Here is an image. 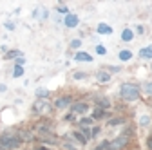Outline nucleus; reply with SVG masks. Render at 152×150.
Instances as JSON below:
<instances>
[{"label": "nucleus", "mask_w": 152, "mask_h": 150, "mask_svg": "<svg viewBox=\"0 0 152 150\" xmlns=\"http://www.w3.org/2000/svg\"><path fill=\"white\" fill-rule=\"evenodd\" d=\"M71 101H72L71 96H62V98H58V100L54 101V107L56 108H65L67 105H71Z\"/></svg>", "instance_id": "nucleus-5"}, {"label": "nucleus", "mask_w": 152, "mask_h": 150, "mask_svg": "<svg viewBox=\"0 0 152 150\" xmlns=\"http://www.w3.org/2000/svg\"><path fill=\"white\" fill-rule=\"evenodd\" d=\"M80 123H82L83 127H87V125H91V123H92V119H91V118H83V119H82Z\"/></svg>", "instance_id": "nucleus-23"}, {"label": "nucleus", "mask_w": 152, "mask_h": 150, "mask_svg": "<svg viewBox=\"0 0 152 150\" xmlns=\"http://www.w3.org/2000/svg\"><path fill=\"white\" fill-rule=\"evenodd\" d=\"M130 58H132V52H130V51H121V52H120V60H121V62H129Z\"/></svg>", "instance_id": "nucleus-13"}, {"label": "nucleus", "mask_w": 152, "mask_h": 150, "mask_svg": "<svg viewBox=\"0 0 152 150\" xmlns=\"http://www.w3.org/2000/svg\"><path fill=\"white\" fill-rule=\"evenodd\" d=\"M64 22H65V25H67V27H76L80 20H78V16H76V15H71V13H67Z\"/></svg>", "instance_id": "nucleus-4"}, {"label": "nucleus", "mask_w": 152, "mask_h": 150, "mask_svg": "<svg viewBox=\"0 0 152 150\" xmlns=\"http://www.w3.org/2000/svg\"><path fill=\"white\" fill-rule=\"evenodd\" d=\"M145 90L148 92V94H152V83H147V85H145Z\"/></svg>", "instance_id": "nucleus-28"}, {"label": "nucleus", "mask_w": 152, "mask_h": 150, "mask_svg": "<svg viewBox=\"0 0 152 150\" xmlns=\"http://www.w3.org/2000/svg\"><path fill=\"white\" fill-rule=\"evenodd\" d=\"M120 123H123L121 118H116V119H110V121H109V125H120Z\"/></svg>", "instance_id": "nucleus-21"}, {"label": "nucleus", "mask_w": 152, "mask_h": 150, "mask_svg": "<svg viewBox=\"0 0 152 150\" xmlns=\"http://www.w3.org/2000/svg\"><path fill=\"white\" fill-rule=\"evenodd\" d=\"M22 139H27V141H29V139H33V136H31L29 132H20V141H22Z\"/></svg>", "instance_id": "nucleus-19"}, {"label": "nucleus", "mask_w": 152, "mask_h": 150, "mask_svg": "<svg viewBox=\"0 0 152 150\" xmlns=\"http://www.w3.org/2000/svg\"><path fill=\"white\" fill-rule=\"evenodd\" d=\"M96 52H98V54H105L107 51H105V47H103V45H98V47H96Z\"/></svg>", "instance_id": "nucleus-25"}, {"label": "nucleus", "mask_w": 152, "mask_h": 150, "mask_svg": "<svg viewBox=\"0 0 152 150\" xmlns=\"http://www.w3.org/2000/svg\"><path fill=\"white\" fill-rule=\"evenodd\" d=\"M96 78H98V82H102V83H107V82H110V74H109V72H103V71H100V72L96 74Z\"/></svg>", "instance_id": "nucleus-9"}, {"label": "nucleus", "mask_w": 152, "mask_h": 150, "mask_svg": "<svg viewBox=\"0 0 152 150\" xmlns=\"http://www.w3.org/2000/svg\"><path fill=\"white\" fill-rule=\"evenodd\" d=\"M20 138H16V136H13V134H2L0 136V146L2 148H9V150H13V148H18L20 146Z\"/></svg>", "instance_id": "nucleus-2"}, {"label": "nucleus", "mask_w": 152, "mask_h": 150, "mask_svg": "<svg viewBox=\"0 0 152 150\" xmlns=\"http://www.w3.org/2000/svg\"><path fill=\"white\" fill-rule=\"evenodd\" d=\"M58 11H60V13H67V7H65V6H60Z\"/></svg>", "instance_id": "nucleus-30"}, {"label": "nucleus", "mask_w": 152, "mask_h": 150, "mask_svg": "<svg viewBox=\"0 0 152 150\" xmlns=\"http://www.w3.org/2000/svg\"><path fill=\"white\" fill-rule=\"evenodd\" d=\"M80 45H82V40H78V38H76V40H72V42H71V47H72V49H78Z\"/></svg>", "instance_id": "nucleus-18"}, {"label": "nucleus", "mask_w": 152, "mask_h": 150, "mask_svg": "<svg viewBox=\"0 0 152 150\" xmlns=\"http://www.w3.org/2000/svg\"><path fill=\"white\" fill-rule=\"evenodd\" d=\"M24 62H26V60L22 58V56H20V58H16V65H20V67H22V65H24Z\"/></svg>", "instance_id": "nucleus-29"}, {"label": "nucleus", "mask_w": 152, "mask_h": 150, "mask_svg": "<svg viewBox=\"0 0 152 150\" xmlns=\"http://www.w3.org/2000/svg\"><path fill=\"white\" fill-rule=\"evenodd\" d=\"M87 110H89L87 103H74L72 105V112H78V114H85Z\"/></svg>", "instance_id": "nucleus-6"}, {"label": "nucleus", "mask_w": 152, "mask_h": 150, "mask_svg": "<svg viewBox=\"0 0 152 150\" xmlns=\"http://www.w3.org/2000/svg\"><path fill=\"white\" fill-rule=\"evenodd\" d=\"M91 130H92V132H91V134H92L94 138H96V136L100 134V127H94V128H91Z\"/></svg>", "instance_id": "nucleus-26"}, {"label": "nucleus", "mask_w": 152, "mask_h": 150, "mask_svg": "<svg viewBox=\"0 0 152 150\" xmlns=\"http://www.w3.org/2000/svg\"><path fill=\"white\" fill-rule=\"evenodd\" d=\"M34 150H51V148H47V146H36Z\"/></svg>", "instance_id": "nucleus-32"}, {"label": "nucleus", "mask_w": 152, "mask_h": 150, "mask_svg": "<svg viewBox=\"0 0 152 150\" xmlns=\"http://www.w3.org/2000/svg\"><path fill=\"white\" fill-rule=\"evenodd\" d=\"M148 121H150L148 116H141V118H140V123H141V125H148Z\"/></svg>", "instance_id": "nucleus-20"}, {"label": "nucleus", "mask_w": 152, "mask_h": 150, "mask_svg": "<svg viewBox=\"0 0 152 150\" xmlns=\"http://www.w3.org/2000/svg\"><path fill=\"white\" fill-rule=\"evenodd\" d=\"M98 118H103V110L102 108H96L94 114H92V119H98Z\"/></svg>", "instance_id": "nucleus-17"}, {"label": "nucleus", "mask_w": 152, "mask_h": 150, "mask_svg": "<svg viewBox=\"0 0 152 150\" xmlns=\"http://www.w3.org/2000/svg\"><path fill=\"white\" fill-rule=\"evenodd\" d=\"M140 58H143V60H150V58H152V45L143 47V49L140 51Z\"/></svg>", "instance_id": "nucleus-7"}, {"label": "nucleus", "mask_w": 152, "mask_h": 150, "mask_svg": "<svg viewBox=\"0 0 152 150\" xmlns=\"http://www.w3.org/2000/svg\"><path fill=\"white\" fill-rule=\"evenodd\" d=\"M98 33L100 34H110L112 33V27L107 25V24H98Z\"/></svg>", "instance_id": "nucleus-10"}, {"label": "nucleus", "mask_w": 152, "mask_h": 150, "mask_svg": "<svg viewBox=\"0 0 152 150\" xmlns=\"http://www.w3.org/2000/svg\"><path fill=\"white\" fill-rule=\"evenodd\" d=\"M22 74H24V69H22L20 65H16V67H15V71H13V76H15V78H20Z\"/></svg>", "instance_id": "nucleus-15"}, {"label": "nucleus", "mask_w": 152, "mask_h": 150, "mask_svg": "<svg viewBox=\"0 0 152 150\" xmlns=\"http://www.w3.org/2000/svg\"><path fill=\"white\" fill-rule=\"evenodd\" d=\"M100 105H102V107H109V101H107V100H102Z\"/></svg>", "instance_id": "nucleus-31"}, {"label": "nucleus", "mask_w": 152, "mask_h": 150, "mask_svg": "<svg viewBox=\"0 0 152 150\" xmlns=\"http://www.w3.org/2000/svg\"><path fill=\"white\" fill-rule=\"evenodd\" d=\"M74 60H78V62H92V56L89 52H76Z\"/></svg>", "instance_id": "nucleus-8"}, {"label": "nucleus", "mask_w": 152, "mask_h": 150, "mask_svg": "<svg viewBox=\"0 0 152 150\" xmlns=\"http://www.w3.org/2000/svg\"><path fill=\"white\" fill-rule=\"evenodd\" d=\"M34 16H36V18H42V20H44V18H47V9H45V7L36 9V11H34Z\"/></svg>", "instance_id": "nucleus-12"}, {"label": "nucleus", "mask_w": 152, "mask_h": 150, "mask_svg": "<svg viewBox=\"0 0 152 150\" xmlns=\"http://www.w3.org/2000/svg\"><path fill=\"white\" fill-rule=\"evenodd\" d=\"M132 38H134V33H132L130 29H125V31L121 33V40H123V42H130Z\"/></svg>", "instance_id": "nucleus-11"}, {"label": "nucleus", "mask_w": 152, "mask_h": 150, "mask_svg": "<svg viewBox=\"0 0 152 150\" xmlns=\"http://www.w3.org/2000/svg\"><path fill=\"white\" fill-rule=\"evenodd\" d=\"M85 76H87L85 72H74V78H76V80H82V78H85Z\"/></svg>", "instance_id": "nucleus-24"}, {"label": "nucleus", "mask_w": 152, "mask_h": 150, "mask_svg": "<svg viewBox=\"0 0 152 150\" xmlns=\"http://www.w3.org/2000/svg\"><path fill=\"white\" fill-rule=\"evenodd\" d=\"M147 148L152 150V136H148V139H147Z\"/></svg>", "instance_id": "nucleus-27"}, {"label": "nucleus", "mask_w": 152, "mask_h": 150, "mask_svg": "<svg viewBox=\"0 0 152 150\" xmlns=\"http://www.w3.org/2000/svg\"><path fill=\"white\" fill-rule=\"evenodd\" d=\"M36 96L38 98H45V96H49V90L47 89H38L36 90Z\"/></svg>", "instance_id": "nucleus-16"}, {"label": "nucleus", "mask_w": 152, "mask_h": 150, "mask_svg": "<svg viewBox=\"0 0 152 150\" xmlns=\"http://www.w3.org/2000/svg\"><path fill=\"white\" fill-rule=\"evenodd\" d=\"M120 94L125 101H136L140 98V87L134 85V83H123Z\"/></svg>", "instance_id": "nucleus-1"}, {"label": "nucleus", "mask_w": 152, "mask_h": 150, "mask_svg": "<svg viewBox=\"0 0 152 150\" xmlns=\"http://www.w3.org/2000/svg\"><path fill=\"white\" fill-rule=\"evenodd\" d=\"M127 143H129V138H127V136H120V138H116L114 141H110L109 150H121Z\"/></svg>", "instance_id": "nucleus-3"}, {"label": "nucleus", "mask_w": 152, "mask_h": 150, "mask_svg": "<svg viewBox=\"0 0 152 150\" xmlns=\"http://www.w3.org/2000/svg\"><path fill=\"white\" fill-rule=\"evenodd\" d=\"M72 136H74L76 139H78V141H80L82 145H85V143H87V138H85V136H83L82 132H72Z\"/></svg>", "instance_id": "nucleus-14"}, {"label": "nucleus", "mask_w": 152, "mask_h": 150, "mask_svg": "<svg viewBox=\"0 0 152 150\" xmlns=\"http://www.w3.org/2000/svg\"><path fill=\"white\" fill-rule=\"evenodd\" d=\"M13 56H18V58H20V52H18V51H11V52H7V58H13Z\"/></svg>", "instance_id": "nucleus-22"}, {"label": "nucleus", "mask_w": 152, "mask_h": 150, "mask_svg": "<svg viewBox=\"0 0 152 150\" xmlns=\"http://www.w3.org/2000/svg\"><path fill=\"white\" fill-rule=\"evenodd\" d=\"M0 150H4V148H2V146H0Z\"/></svg>", "instance_id": "nucleus-33"}]
</instances>
